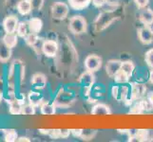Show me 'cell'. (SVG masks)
<instances>
[{
	"label": "cell",
	"instance_id": "cell-35",
	"mask_svg": "<svg viewBox=\"0 0 153 142\" xmlns=\"http://www.w3.org/2000/svg\"><path fill=\"white\" fill-rule=\"evenodd\" d=\"M48 135H50L51 138H60V129L50 130Z\"/></svg>",
	"mask_w": 153,
	"mask_h": 142
},
{
	"label": "cell",
	"instance_id": "cell-29",
	"mask_svg": "<svg viewBox=\"0 0 153 142\" xmlns=\"http://www.w3.org/2000/svg\"><path fill=\"white\" fill-rule=\"evenodd\" d=\"M144 108L143 106L141 105L140 102L139 101H136V102L132 105V107L130 108V111L129 113L130 114H134V115H138V114H142L144 113Z\"/></svg>",
	"mask_w": 153,
	"mask_h": 142
},
{
	"label": "cell",
	"instance_id": "cell-6",
	"mask_svg": "<svg viewBox=\"0 0 153 142\" xmlns=\"http://www.w3.org/2000/svg\"><path fill=\"white\" fill-rule=\"evenodd\" d=\"M138 38L145 45H149L153 41V30L149 26H144L138 29Z\"/></svg>",
	"mask_w": 153,
	"mask_h": 142
},
{
	"label": "cell",
	"instance_id": "cell-37",
	"mask_svg": "<svg viewBox=\"0 0 153 142\" xmlns=\"http://www.w3.org/2000/svg\"><path fill=\"white\" fill-rule=\"evenodd\" d=\"M82 133H83L82 129H71V134L73 136H75V138H81Z\"/></svg>",
	"mask_w": 153,
	"mask_h": 142
},
{
	"label": "cell",
	"instance_id": "cell-13",
	"mask_svg": "<svg viewBox=\"0 0 153 142\" xmlns=\"http://www.w3.org/2000/svg\"><path fill=\"white\" fill-rule=\"evenodd\" d=\"M140 21L146 26L153 24V10L149 8H144L140 13Z\"/></svg>",
	"mask_w": 153,
	"mask_h": 142
},
{
	"label": "cell",
	"instance_id": "cell-9",
	"mask_svg": "<svg viewBox=\"0 0 153 142\" xmlns=\"http://www.w3.org/2000/svg\"><path fill=\"white\" fill-rule=\"evenodd\" d=\"M18 20L13 15H10L6 17L3 21V28L6 32H14L16 31L17 26H18Z\"/></svg>",
	"mask_w": 153,
	"mask_h": 142
},
{
	"label": "cell",
	"instance_id": "cell-18",
	"mask_svg": "<svg viewBox=\"0 0 153 142\" xmlns=\"http://www.w3.org/2000/svg\"><path fill=\"white\" fill-rule=\"evenodd\" d=\"M92 0H68L70 6L76 10H81L87 8Z\"/></svg>",
	"mask_w": 153,
	"mask_h": 142
},
{
	"label": "cell",
	"instance_id": "cell-11",
	"mask_svg": "<svg viewBox=\"0 0 153 142\" xmlns=\"http://www.w3.org/2000/svg\"><path fill=\"white\" fill-rule=\"evenodd\" d=\"M79 82L84 87H91L95 82V76H94L93 72L87 70L80 76Z\"/></svg>",
	"mask_w": 153,
	"mask_h": 142
},
{
	"label": "cell",
	"instance_id": "cell-14",
	"mask_svg": "<svg viewBox=\"0 0 153 142\" xmlns=\"http://www.w3.org/2000/svg\"><path fill=\"white\" fill-rule=\"evenodd\" d=\"M28 25H29V29L30 32H33V33H39L41 29H42V27H43V22H42V20L39 19V18H31L30 19V21L28 22Z\"/></svg>",
	"mask_w": 153,
	"mask_h": 142
},
{
	"label": "cell",
	"instance_id": "cell-17",
	"mask_svg": "<svg viewBox=\"0 0 153 142\" xmlns=\"http://www.w3.org/2000/svg\"><path fill=\"white\" fill-rule=\"evenodd\" d=\"M3 43L10 49H13L17 44V36L14 32H6L2 39Z\"/></svg>",
	"mask_w": 153,
	"mask_h": 142
},
{
	"label": "cell",
	"instance_id": "cell-42",
	"mask_svg": "<svg viewBox=\"0 0 153 142\" xmlns=\"http://www.w3.org/2000/svg\"><path fill=\"white\" fill-rule=\"evenodd\" d=\"M17 141H19V142H22V141H27V142H29V141H30L28 138H26V136H21V138H19L18 139H17Z\"/></svg>",
	"mask_w": 153,
	"mask_h": 142
},
{
	"label": "cell",
	"instance_id": "cell-3",
	"mask_svg": "<svg viewBox=\"0 0 153 142\" xmlns=\"http://www.w3.org/2000/svg\"><path fill=\"white\" fill-rule=\"evenodd\" d=\"M68 6L64 2H56L51 6V15L56 20H64L68 14Z\"/></svg>",
	"mask_w": 153,
	"mask_h": 142
},
{
	"label": "cell",
	"instance_id": "cell-31",
	"mask_svg": "<svg viewBox=\"0 0 153 142\" xmlns=\"http://www.w3.org/2000/svg\"><path fill=\"white\" fill-rule=\"evenodd\" d=\"M37 41H38V37H37V35H36V33L30 32V33H28V35L26 36V43L30 46H34L37 43Z\"/></svg>",
	"mask_w": 153,
	"mask_h": 142
},
{
	"label": "cell",
	"instance_id": "cell-1",
	"mask_svg": "<svg viewBox=\"0 0 153 142\" xmlns=\"http://www.w3.org/2000/svg\"><path fill=\"white\" fill-rule=\"evenodd\" d=\"M88 29L87 20L81 15H74L70 19L68 22V29L73 34H82L85 33Z\"/></svg>",
	"mask_w": 153,
	"mask_h": 142
},
{
	"label": "cell",
	"instance_id": "cell-36",
	"mask_svg": "<svg viewBox=\"0 0 153 142\" xmlns=\"http://www.w3.org/2000/svg\"><path fill=\"white\" fill-rule=\"evenodd\" d=\"M71 135L70 129H60V138H68Z\"/></svg>",
	"mask_w": 153,
	"mask_h": 142
},
{
	"label": "cell",
	"instance_id": "cell-7",
	"mask_svg": "<svg viewBox=\"0 0 153 142\" xmlns=\"http://www.w3.org/2000/svg\"><path fill=\"white\" fill-rule=\"evenodd\" d=\"M111 92H112L113 98H115L116 99H118V101L125 102L126 99H128L129 88L128 86H126V85H122V86L115 85V86L112 87Z\"/></svg>",
	"mask_w": 153,
	"mask_h": 142
},
{
	"label": "cell",
	"instance_id": "cell-25",
	"mask_svg": "<svg viewBox=\"0 0 153 142\" xmlns=\"http://www.w3.org/2000/svg\"><path fill=\"white\" fill-rule=\"evenodd\" d=\"M28 30L29 29V25L26 22H20L17 26L16 29V33L20 37H26L28 35Z\"/></svg>",
	"mask_w": 153,
	"mask_h": 142
},
{
	"label": "cell",
	"instance_id": "cell-20",
	"mask_svg": "<svg viewBox=\"0 0 153 142\" xmlns=\"http://www.w3.org/2000/svg\"><path fill=\"white\" fill-rule=\"evenodd\" d=\"M22 108L23 105L22 102L17 99H13V102L10 103V113L13 115H19L22 113Z\"/></svg>",
	"mask_w": 153,
	"mask_h": 142
},
{
	"label": "cell",
	"instance_id": "cell-23",
	"mask_svg": "<svg viewBox=\"0 0 153 142\" xmlns=\"http://www.w3.org/2000/svg\"><path fill=\"white\" fill-rule=\"evenodd\" d=\"M29 102L30 103L34 105V106H38V105L42 104L43 98H42L41 95L37 92H30L29 94Z\"/></svg>",
	"mask_w": 153,
	"mask_h": 142
},
{
	"label": "cell",
	"instance_id": "cell-12",
	"mask_svg": "<svg viewBox=\"0 0 153 142\" xmlns=\"http://www.w3.org/2000/svg\"><path fill=\"white\" fill-rule=\"evenodd\" d=\"M31 83H33V85L35 88L43 89L47 85V78L44 74H42V73H36V74L33 76Z\"/></svg>",
	"mask_w": 153,
	"mask_h": 142
},
{
	"label": "cell",
	"instance_id": "cell-10",
	"mask_svg": "<svg viewBox=\"0 0 153 142\" xmlns=\"http://www.w3.org/2000/svg\"><path fill=\"white\" fill-rule=\"evenodd\" d=\"M121 65H122V62L119 60H109L105 65V72L108 76L113 78L116 73L121 69Z\"/></svg>",
	"mask_w": 153,
	"mask_h": 142
},
{
	"label": "cell",
	"instance_id": "cell-21",
	"mask_svg": "<svg viewBox=\"0 0 153 142\" xmlns=\"http://www.w3.org/2000/svg\"><path fill=\"white\" fill-rule=\"evenodd\" d=\"M40 109H41V113L46 116H51L54 115L56 112V108H55V104H51V103H47L44 102L40 105Z\"/></svg>",
	"mask_w": 153,
	"mask_h": 142
},
{
	"label": "cell",
	"instance_id": "cell-38",
	"mask_svg": "<svg viewBox=\"0 0 153 142\" xmlns=\"http://www.w3.org/2000/svg\"><path fill=\"white\" fill-rule=\"evenodd\" d=\"M92 4L97 8H101L105 5V0H92Z\"/></svg>",
	"mask_w": 153,
	"mask_h": 142
},
{
	"label": "cell",
	"instance_id": "cell-34",
	"mask_svg": "<svg viewBox=\"0 0 153 142\" xmlns=\"http://www.w3.org/2000/svg\"><path fill=\"white\" fill-rule=\"evenodd\" d=\"M135 4L137 5V7L140 8V9H144L149 4V0H134Z\"/></svg>",
	"mask_w": 153,
	"mask_h": 142
},
{
	"label": "cell",
	"instance_id": "cell-40",
	"mask_svg": "<svg viewBox=\"0 0 153 142\" xmlns=\"http://www.w3.org/2000/svg\"><path fill=\"white\" fill-rule=\"evenodd\" d=\"M146 97L147 98V99L153 104V91H150V92H149L146 95Z\"/></svg>",
	"mask_w": 153,
	"mask_h": 142
},
{
	"label": "cell",
	"instance_id": "cell-15",
	"mask_svg": "<svg viewBox=\"0 0 153 142\" xmlns=\"http://www.w3.org/2000/svg\"><path fill=\"white\" fill-rule=\"evenodd\" d=\"M31 10H33V6H31L30 0H21L17 4V10L22 15L29 14Z\"/></svg>",
	"mask_w": 153,
	"mask_h": 142
},
{
	"label": "cell",
	"instance_id": "cell-16",
	"mask_svg": "<svg viewBox=\"0 0 153 142\" xmlns=\"http://www.w3.org/2000/svg\"><path fill=\"white\" fill-rule=\"evenodd\" d=\"M91 114L94 116H96V115L107 116V115L111 114V111H110V109L108 105H105L104 103H97L96 105H94L93 106V108L91 110Z\"/></svg>",
	"mask_w": 153,
	"mask_h": 142
},
{
	"label": "cell",
	"instance_id": "cell-45",
	"mask_svg": "<svg viewBox=\"0 0 153 142\" xmlns=\"http://www.w3.org/2000/svg\"><path fill=\"white\" fill-rule=\"evenodd\" d=\"M88 102H92V103H94V102H96V99H95L88 98Z\"/></svg>",
	"mask_w": 153,
	"mask_h": 142
},
{
	"label": "cell",
	"instance_id": "cell-39",
	"mask_svg": "<svg viewBox=\"0 0 153 142\" xmlns=\"http://www.w3.org/2000/svg\"><path fill=\"white\" fill-rule=\"evenodd\" d=\"M120 0H105V4H108V6H113L116 7L119 4Z\"/></svg>",
	"mask_w": 153,
	"mask_h": 142
},
{
	"label": "cell",
	"instance_id": "cell-30",
	"mask_svg": "<svg viewBox=\"0 0 153 142\" xmlns=\"http://www.w3.org/2000/svg\"><path fill=\"white\" fill-rule=\"evenodd\" d=\"M96 130H83L81 138L83 140H91L96 135Z\"/></svg>",
	"mask_w": 153,
	"mask_h": 142
},
{
	"label": "cell",
	"instance_id": "cell-41",
	"mask_svg": "<svg viewBox=\"0 0 153 142\" xmlns=\"http://www.w3.org/2000/svg\"><path fill=\"white\" fill-rule=\"evenodd\" d=\"M147 141H153V130H149V138Z\"/></svg>",
	"mask_w": 153,
	"mask_h": 142
},
{
	"label": "cell",
	"instance_id": "cell-4",
	"mask_svg": "<svg viewBox=\"0 0 153 142\" xmlns=\"http://www.w3.org/2000/svg\"><path fill=\"white\" fill-rule=\"evenodd\" d=\"M85 68L88 71L95 72L102 66V58L97 55H88L85 59Z\"/></svg>",
	"mask_w": 153,
	"mask_h": 142
},
{
	"label": "cell",
	"instance_id": "cell-19",
	"mask_svg": "<svg viewBox=\"0 0 153 142\" xmlns=\"http://www.w3.org/2000/svg\"><path fill=\"white\" fill-rule=\"evenodd\" d=\"M12 55V52H10V49L8 47L2 42H0V62L6 63Z\"/></svg>",
	"mask_w": 153,
	"mask_h": 142
},
{
	"label": "cell",
	"instance_id": "cell-22",
	"mask_svg": "<svg viewBox=\"0 0 153 142\" xmlns=\"http://www.w3.org/2000/svg\"><path fill=\"white\" fill-rule=\"evenodd\" d=\"M135 69V65L132 62L130 61H126V62H122V65H121V70L123 72H125L128 76H132L133 72Z\"/></svg>",
	"mask_w": 153,
	"mask_h": 142
},
{
	"label": "cell",
	"instance_id": "cell-5",
	"mask_svg": "<svg viewBox=\"0 0 153 142\" xmlns=\"http://www.w3.org/2000/svg\"><path fill=\"white\" fill-rule=\"evenodd\" d=\"M146 93V87L144 83L141 82H132L130 89V98L132 101H138V99L144 98Z\"/></svg>",
	"mask_w": 153,
	"mask_h": 142
},
{
	"label": "cell",
	"instance_id": "cell-43",
	"mask_svg": "<svg viewBox=\"0 0 153 142\" xmlns=\"http://www.w3.org/2000/svg\"><path fill=\"white\" fill-rule=\"evenodd\" d=\"M149 82H150V83H152L153 85V68H152V70L149 72Z\"/></svg>",
	"mask_w": 153,
	"mask_h": 142
},
{
	"label": "cell",
	"instance_id": "cell-28",
	"mask_svg": "<svg viewBox=\"0 0 153 142\" xmlns=\"http://www.w3.org/2000/svg\"><path fill=\"white\" fill-rule=\"evenodd\" d=\"M22 115L25 116H30V115H34L35 114V106L31 103H29L27 105H23L22 108Z\"/></svg>",
	"mask_w": 153,
	"mask_h": 142
},
{
	"label": "cell",
	"instance_id": "cell-2",
	"mask_svg": "<svg viewBox=\"0 0 153 142\" xmlns=\"http://www.w3.org/2000/svg\"><path fill=\"white\" fill-rule=\"evenodd\" d=\"M116 20V16L111 12H104L98 15L95 22H94V27L96 31H102L107 29L109 25H111Z\"/></svg>",
	"mask_w": 153,
	"mask_h": 142
},
{
	"label": "cell",
	"instance_id": "cell-44",
	"mask_svg": "<svg viewBox=\"0 0 153 142\" xmlns=\"http://www.w3.org/2000/svg\"><path fill=\"white\" fill-rule=\"evenodd\" d=\"M39 132L41 134H44V135H49V132H50V130H45V129H40L39 130Z\"/></svg>",
	"mask_w": 153,
	"mask_h": 142
},
{
	"label": "cell",
	"instance_id": "cell-24",
	"mask_svg": "<svg viewBox=\"0 0 153 142\" xmlns=\"http://www.w3.org/2000/svg\"><path fill=\"white\" fill-rule=\"evenodd\" d=\"M149 130H146V129L136 130L134 135L137 138V141H140V142L147 141V138H149Z\"/></svg>",
	"mask_w": 153,
	"mask_h": 142
},
{
	"label": "cell",
	"instance_id": "cell-33",
	"mask_svg": "<svg viewBox=\"0 0 153 142\" xmlns=\"http://www.w3.org/2000/svg\"><path fill=\"white\" fill-rule=\"evenodd\" d=\"M30 3H31V6H33V10H39L42 7H43L44 0H30Z\"/></svg>",
	"mask_w": 153,
	"mask_h": 142
},
{
	"label": "cell",
	"instance_id": "cell-27",
	"mask_svg": "<svg viewBox=\"0 0 153 142\" xmlns=\"http://www.w3.org/2000/svg\"><path fill=\"white\" fill-rule=\"evenodd\" d=\"M17 133L15 130H7L5 132V141L7 142H13L17 140Z\"/></svg>",
	"mask_w": 153,
	"mask_h": 142
},
{
	"label": "cell",
	"instance_id": "cell-26",
	"mask_svg": "<svg viewBox=\"0 0 153 142\" xmlns=\"http://www.w3.org/2000/svg\"><path fill=\"white\" fill-rule=\"evenodd\" d=\"M113 78H114L115 82L117 83H121V85H123V83H126V82H128V79L130 77L128 76L125 72H123L122 70L120 69L117 73H116V75Z\"/></svg>",
	"mask_w": 153,
	"mask_h": 142
},
{
	"label": "cell",
	"instance_id": "cell-32",
	"mask_svg": "<svg viewBox=\"0 0 153 142\" xmlns=\"http://www.w3.org/2000/svg\"><path fill=\"white\" fill-rule=\"evenodd\" d=\"M145 59H146V65H149V67L153 68V49L147 50L146 52L145 55Z\"/></svg>",
	"mask_w": 153,
	"mask_h": 142
},
{
	"label": "cell",
	"instance_id": "cell-8",
	"mask_svg": "<svg viewBox=\"0 0 153 142\" xmlns=\"http://www.w3.org/2000/svg\"><path fill=\"white\" fill-rule=\"evenodd\" d=\"M42 51L48 57H54L58 51V45L52 40H47L42 44Z\"/></svg>",
	"mask_w": 153,
	"mask_h": 142
}]
</instances>
